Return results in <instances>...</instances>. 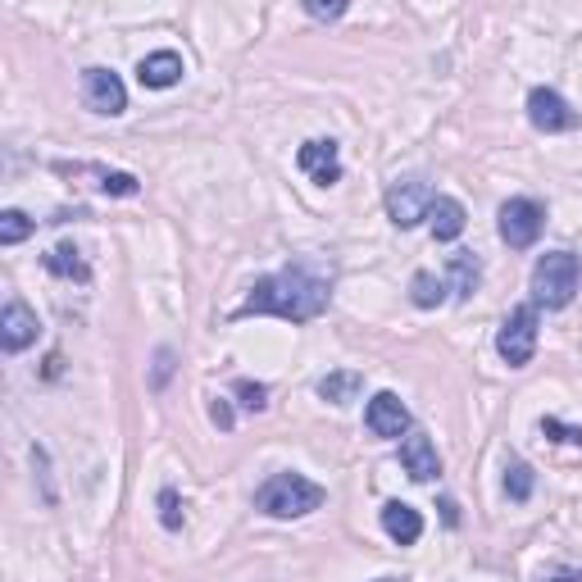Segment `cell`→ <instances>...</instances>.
<instances>
[{
    "label": "cell",
    "instance_id": "obj_1",
    "mask_svg": "<svg viewBox=\"0 0 582 582\" xmlns=\"http://www.w3.org/2000/svg\"><path fill=\"white\" fill-rule=\"evenodd\" d=\"M328 300H332V264H324L315 255H300L287 268H278V274H268L251 287V296L237 309V319L274 315L287 324H309V319L324 315Z\"/></svg>",
    "mask_w": 582,
    "mask_h": 582
},
{
    "label": "cell",
    "instance_id": "obj_2",
    "mask_svg": "<svg viewBox=\"0 0 582 582\" xmlns=\"http://www.w3.org/2000/svg\"><path fill=\"white\" fill-rule=\"evenodd\" d=\"M328 500V491L319 483H309L305 474H274L260 496H255V510H264L268 519H305V515H315L319 506Z\"/></svg>",
    "mask_w": 582,
    "mask_h": 582
},
{
    "label": "cell",
    "instance_id": "obj_3",
    "mask_svg": "<svg viewBox=\"0 0 582 582\" xmlns=\"http://www.w3.org/2000/svg\"><path fill=\"white\" fill-rule=\"evenodd\" d=\"M582 283V264L573 251H547L532 268V300L547 309H564L578 296Z\"/></svg>",
    "mask_w": 582,
    "mask_h": 582
},
{
    "label": "cell",
    "instance_id": "obj_4",
    "mask_svg": "<svg viewBox=\"0 0 582 582\" xmlns=\"http://www.w3.org/2000/svg\"><path fill=\"white\" fill-rule=\"evenodd\" d=\"M496 351L510 369H523L532 360V351H537V305L510 309V319L496 332Z\"/></svg>",
    "mask_w": 582,
    "mask_h": 582
},
{
    "label": "cell",
    "instance_id": "obj_5",
    "mask_svg": "<svg viewBox=\"0 0 582 582\" xmlns=\"http://www.w3.org/2000/svg\"><path fill=\"white\" fill-rule=\"evenodd\" d=\"M541 223H547V210H541L532 197H515V201L500 205V242L510 251H528L541 237Z\"/></svg>",
    "mask_w": 582,
    "mask_h": 582
},
{
    "label": "cell",
    "instance_id": "obj_6",
    "mask_svg": "<svg viewBox=\"0 0 582 582\" xmlns=\"http://www.w3.org/2000/svg\"><path fill=\"white\" fill-rule=\"evenodd\" d=\"M433 201H437V191L423 178H405V182L387 187V214H392L396 227H419L423 219H428Z\"/></svg>",
    "mask_w": 582,
    "mask_h": 582
},
{
    "label": "cell",
    "instance_id": "obj_7",
    "mask_svg": "<svg viewBox=\"0 0 582 582\" xmlns=\"http://www.w3.org/2000/svg\"><path fill=\"white\" fill-rule=\"evenodd\" d=\"M83 100L92 114H105V119H114V114L128 109V87L124 77L114 68H87L83 73Z\"/></svg>",
    "mask_w": 582,
    "mask_h": 582
},
{
    "label": "cell",
    "instance_id": "obj_8",
    "mask_svg": "<svg viewBox=\"0 0 582 582\" xmlns=\"http://www.w3.org/2000/svg\"><path fill=\"white\" fill-rule=\"evenodd\" d=\"M528 119H532L537 133H569V128H578V114L551 87H532L528 92Z\"/></svg>",
    "mask_w": 582,
    "mask_h": 582
},
{
    "label": "cell",
    "instance_id": "obj_9",
    "mask_svg": "<svg viewBox=\"0 0 582 582\" xmlns=\"http://www.w3.org/2000/svg\"><path fill=\"white\" fill-rule=\"evenodd\" d=\"M364 423H369L373 437L392 442V437H405L410 433V410H405V401L396 392H378L369 401V410H364Z\"/></svg>",
    "mask_w": 582,
    "mask_h": 582
},
{
    "label": "cell",
    "instance_id": "obj_10",
    "mask_svg": "<svg viewBox=\"0 0 582 582\" xmlns=\"http://www.w3.org/2000/svg\"><path fill=\"white\" fill-rule=\"evenodd\" d=\"M296 165H300V173H309L319 187H332V182H341V150H337V141L332 137H319V141H305L300 150H296Z\"/></svg>",
    "mask_w": 582,
    "mask_h": 582
},
{
    "label": "cell",
    "instance_id": "obj_11",
    "mask_svg": "<svg viewBox=\"0 0 582 582\" xmlns=\"http://www.w3.org/2000/svg\"><path fill=\"white\" fill-rule=\"evenodd\" d=\"M36 332H42V324H36V315L23 300H10L6 309H0V346H6L10 356L28 351V346L36 341Z\"/></svg>",
    "mask_w": 582,
    "mask_h": 582
},
{
    "label": "cell",
    "instance_id": "obj_12",
    "mask_svg": "<svg viewBox=\"0 0 582 582\" xmlns=\"http://www.w3.org/2000/svg\"><path fill=\"white\" fill-rule=\"evenodd\" d=\"M401 464H405V474H410L414 483H433V478L442 474V455H437V446H433L428 433H405V442H401Z\"/></svg>",
    "mask_w": 582,
    "mask_h": 582
},
{
    "label": "cell",
    "instance_id": "obj_13",
    "mask_svg": "<svg viewBox=\"0 0 582 582\" xmlns=\"http://www.w3.org/2000/svg\"><path fill=\"white\" fill-rule=\"evenodd\" d=\"M182 55L178 51H155V55H146L141 64H137V83L141 87H150V92H169V87H178L182 83Z\"/></svg>",
    "mask_w": 582,
    "mask_h": 582
},
{
    "label": "cell",
    "instance_id": "obj_14",
    "mask_svg": "<svg viewBox=\"0 0 582 582\" xmlns=\"http://www.w3.org/2000/svg\"><path fill=\"white\" fill-rule=\"evenodd\" d=\"M382 528H387V537H392L396 547H414V541L423 537V515L414 506H405V500H387V506H382Z\"/></svg>",
    "mask_w": 582,
    "mask_h": 582
},
{
    "label": "cell",
    "instance_id": "obj_15",
    "mask_svg": "<svg viewBox=\"0 0 582 582\" xmlns=\"http://www.w3.org/2000/svg\"><path fill=\"white\" fill-rule=\"evenodd\" d=\"M428 223H433V237L437 242H455L464 227H469V214H464V205L455 197H437L433 210H428Z\"/></svg>",
    "mask_w": 582,
    "mask_h": 582
},
{
    "label": "cell",
    "instance_id": "obj_16",
    "mask_svg": "<svg viewBox=\"0 0 582 582\" xmlns=\"http://www.w3.org/2000/svg\"><path fill=\"white\" fill-rule=\"evenodd\" d=\"M360 387H364V378H360L356 369H337V373H328V378L319 382V396L332 401V405H351V401L360 396Z\"/></svg>",
    "mask_w": 582,
    "mask_h": 582
},
{
    "label": "cell",
    "instance_id": "obj_17",
    "mask_svg": "<svg viewBox=\"0 0 582 582\" xmlns=\"http://www.w3.org/2000/svg\"><path fill=\"white\" fill-rule=\"evenodd\" d=\"M46 268H51V274L55 278H73V283H87L92 278V268H87V260H83V251H77V246H55L51 255H46Z\"/></svg>",
    "mask_w": 582,
    "mask_h": 582
},
{
    "label": "cell",
    "instance_id": "obj_18",
    "mask_svg": "<svg viewBox=\"0 0 582 582\" xmlns=\"http://www.w3.org/2000/svg\"><path fill=\"white\" fill-rule=\"evenodd\" d=\"M451 278H455V296L459 300H469L478 292V278H483V264L474 251H455L451 255Z\"/></svg>",
    "mask_w": 582,
    "mask_h": 582
},
{
    "label": "cell",
    "instance_id": "obj_19",
    "mask_svg": "<svg viewBox=\"0 0 582 582\" xmlns=\"http://www.w3.org/2000/svg\"><path fill=\"white\" fill-rule=\"evenodd\" d=\"M410 300H414L419 309H437V305H446V278L428 274V268H419V274L410 278Z\"/></svg>",
    "mask_w": 582,
    "mask_h": 582
},
{
    "label": "cell",
    "instance_id": "obj_20",
    "mask_svg": "<svg viewBox=\"0 0 582 582\" xmlns=\"http://www.w3.org/2000/svg\"><path fill=\"white\" fill-rule=\"evenodd\" d=\"M532 487H537V478H532V464H523V459H510V464H506V496H510V500H519V506H523V500L532 496Z\"/></svg>",
    "mask_w": 582,
    "mask_h": 582
},
{
    "label": "cell",
    "instance_id": "obj_21",
    "mask_svg": "<svg viewBox=\"0 0 582 582\" xmlns=\"http://www.w3.org/2000/svg\"><path fill=\"white\" fill-rule=\"evenodd\" d=\"M36 232V223L23 214V210H6L0 214V246H19Z\"/></svg>",
    "mask_w": 582,
    "mask_h": 582
},
{
    "label": "cell",
    "instance_id": "obj_22",
    "mask_svg": "<svg viewBox=\"0 0 582 582\" xmlns=\"http://www.w3.org/2000/svg\"><path fill=\"white\" fill-rule=\"evenodd\" d=\"M96 178H100V191H109V197H137V178L133 173H109V169H96Z\"/></svg>",
    "mask_w": 582,
    "mask_h": 582
},
{
    "label": "cell",
    "instance_id": "obj_23",
    "mask_svg": "<svg viewBox=\"0 0 582 582\" xmlns=\"http://www.w3.org/2000/svg\"><path fill=\"white\" fill-rule=\"evenodd\" d=\"M237 396H242V405L246 410H268V387L264 382H251V378H237Z\"/></svg>",
    "mask_w": 582,
    "mask_h": 582
},
{
    "label": "cell",
    "instance_id": "obj_24",
    "mask_svg": "<svg viewBox=\"0 0 582 582\" xmlns=\"http://www.w3.org/2000/svg\"><path fill=\"white\" fill-rule=\"evenodd\" d=\"M160 523H165L169 532H178V528H182V506H178V491H173V487H165V491H160Z\"/></svg>",
    "mask_w": 582,
    "mask_h": 582
},
{
    "label": "cell",
    "instance_id": "obj_25",
    "mask_svg": "<svg viewBox=\"0 0 582 582\" xmlns=\"http://www.w3.org/2000/svg\"><path fill=\"white\" fill-rule=\"evenodd\" d=\"M541 433L551 442H569V446H582V428H564L560 419H541Z\"/></svg>",
    "mask_w": 582,
    "mask_h": 582
},
{
    "label": "cell",
    "instance_id": "obj_26",
    "mask_svg": "<svg viewBox=\"0 0 582 582\" xmlns=\"http://www.w3.org/2000/svg\"><path fill=\"white\" fill-rule=\"evenodd\" d=\"M305 14L319 19V23H332V19L346 14V6H341V0H337V6H324V0H305Z\"/></svg>",
    "mask_w": 582,
    "mask_h": 582
},
{
    "label": "cell",
    "instance_id": "obj_27",
    "mask_svg": "<svg viewBox=\"0 0 582 582\" xmlns=\"http://www.w3.org/2000/svg\"><path fill=\"white\" fill-rule=\"evenodd\" d=\"M173 373V351H160V360H155V387H165Z\"/></svg>",
    "mask_w": 582,
    "mask_h": 582
},
{
    "label": "cell",
    "instance_id": "obj_28",
    "mask_svg": "<svg viewBox=\"0 0 582 582\" xmlns=\"http://www.w3.org/2000/svg\"><path fill=\"white\" fill-rule=\"evenodd\" d=\"M210 419L227 433V428H232V405H227V401H214V405H210Z\"/></svg>",
    "mask_w": 582,
    "mask_h": 582
},
{
    "label": "cell",
    "instance_id": "obj_29",
    "mask_svg": "<svg viewBox=\"0 0 582 582\" xmlns=\"http://www.w3.org/2000/svg\"><path fill=\"white\" fill-rule=\"evenodd\" d=\"M551 582H582V573H578V569H569V573H560V578H551Z\"/></svg>",
    "mask_w": 582,
    "mask_h": 582
},
{
    "label": "cell",
    "instance_id": "obj_30",
    "mask_svg": "<svg viewBox=\"0 0 582 582\" xmlns=\"http://www.w3.org/2000/svg\"><path fill=\"white\" fill-rule=\"evenodd\" d=\"M378 582H405V578H378Z\"/></svg>",
    "mask_w": 582,
    "mask_h": 582
}]
</instances>
